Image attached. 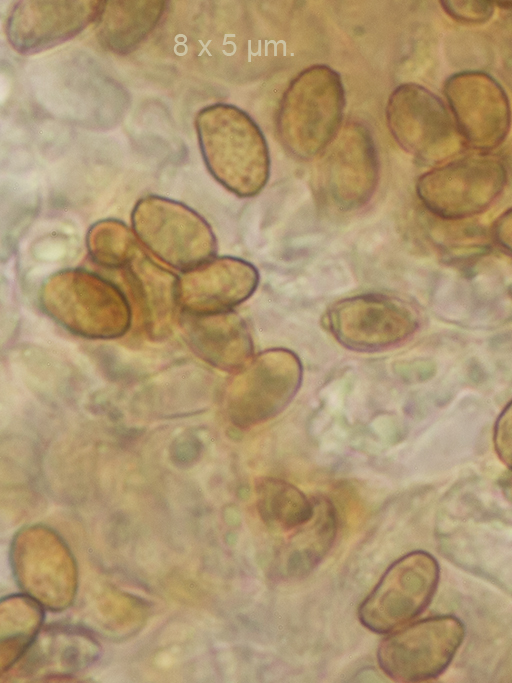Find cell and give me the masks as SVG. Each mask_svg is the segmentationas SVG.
Segmentation results:
<instances>
[{
	"label": "cell",
	"instance_id": "obj_1",
	"mask_svg": "<svg viewBox=\"0 0 512 683\" xmlns=\"http://www.w3.org/2000/svg\"><path fill=\"white\" fill-rule=\"evenodd\" d=\"M195 124L213 177L239 197L258 194L268 181L270 160L265 137L254 120L236 106L217 103L202 109Z\"/></svg>",
	"mask_w": 512,
	"mask_h": 683
},
{
	"label": "cell",
	"instance_id": "obj_2",
	"mask_svg": "<svg viewBox=\"0 0 512 683\" xmlns=\"http://www.w3.org/2000/svg\"><path fill=\"white\" fill-rule=\"evenodd\" d=\"M344 107V87L334 69L320 64L303 70L279 105L276 126L283 147L303 160L320 155L340 131Z\"/></svg>",
	"mask_w": 512,
	"mask_h": 683
},
{
	"label": "cell",
	"instance_id": "obj_3",
	"mask_svg": "<svg viewBox=\"0 0 512 683\" xmlns=\"http://www.w3.org/2000/svg\"><path fill=\"white\" fill-rule=\"evenodd\" d=\"M44 308L71 331L92 338H111L129 327V306L110 282L83 270L53 275L42 290Z\"/></svg>",
	"mask_w": 512,
	"mask_h": 683
},
{
	"label": "cell",
	"instance_id": "obj_4",
	"mask_svg": "<svg viewBox=\"0 0 512 683\" xmlns=\"http://www.w3.org/2000/svg\"><path fill=\"white\" fill-rule=\"evenodd\" d=\"M138 238L159 259L188 271L210 259L216 240L208 223L189 207L158 196L140 199L132 213Z\"/></svg>",
	"mask_w": 512,
	"mask_h": 683
},
{
	"label": "cell",
	"instance_id": "obj_5",
	"mask_svg": "<svg viewBox=\"0 0 512 683\" xmlns=\"http://www.w3.org/2000/svg\"><path fill=\"white\" fill-rule=\"evenodd\" d=\"M386 119L396 142L424 162H438L466 144L450 109L436 94L416 83L394 89L386 106Z\"/></svg>",
	"mask_w": 512,
	"mask_h": 683
},
{
	"label": "cell",
	"instance_id": "obj_6",
	"mask_svg": "<svg viewBox=\"0 0 512 683\" xmlns=\"http://www.w3.org/2000/svg\"><path fill=\"white\" fill-rule=\"evenodd\" d=\"M465 629L452 615L419 620L392 633L379 645L383 672L397 682L435 679L451 663L463 642Z\"/></svg>",
	"mask_w": 512,
	"mask_h": 683
},
{
	"label": "cell",
	"instance_id": "obj_7",
	"mask_svg": "<svg viewBox=\"0 0 512 683\" xmlns=\"http://www.w3.org/2000/svg\"><path fill=\"white\" fill-rule=\"evenodd\" d=\"M439 581V565L425 551L396 560L362 602L358 618L376 633H388L418 616L430 603Z\"/></svg>",
	"mask_w": 512,
	"mask_h": 683
},
{
	"label": "cell",
	"instance_id": "obj_8",
	"mask_svg": "<svg viewBox=\"0 0 512 683\" xmlns=\"http://www.w3.org/2000/svg\"><path fill=\"white\" fill-rule=\"evenodd\" d=\"M504 182L505 169L497 157L473 154L424 174L417 183V192L433 212L463 217L487 207Z\"/></svg>",
	"mask_w": 512,
	"mask_h": 683
},
{
	"label": "cell",
	"instance_id": "obj_9",
	"mask_svg": "<svg viewBox=\"0 0 512 683\" xmlns=\"http://www.w3.org/2000/svg\"><path fill=\"white\" fill-rule=\"evenodd\" d=\"M444 94L466 144L487 151L507 138L512 122L510 101L491 75L482 71L455 73L446 80Z\"/></svg>",
	"mask_w": 512,
	"mask_h": 683
},
{
	"label": "cell",
	"instance_id": "obj_10",
	"mask_svg": "<svg viewBox=\"0 0 512 683\" xmlns=\"http://www.w3.org/2000/svg\"><path fill=\"white\" fill-rule=\"evenodd\" d=\"M321 154V184L332 202L341 209L364 205L378 180L377 155L367 128L347 123Z\"/></svg>",
	"mask_w": 512,
	"mask_h": 683
},
{
	"label": "cell",
	"instance_id": "obj_11",
	"mask_svg": "<svg viewBox=\"0 0 512 683\" xmlns=\"http://www.w3.org/2000/svg\"><path fill=\"white\" fill-rule=\"evenodd\" d=\"M333 335L343 345L360 351H375L406 337L413 317L400 300L370 293L335 303L327 313Z\"/></svg>",
	"mask_w": 512,
	"mask_h": 683
},
{
	"label": "cell",
	"instance_id": "obj_12",
	"mask_svg": "<svg viewBox=\"0 0 512 683\" xmlns=\"http://www.w3.org/2000/svg\"><path fill=\"white\" fill-rule=\"evenodd\" d=\"M102 1H20L10 12L7 36L20 53L53 47L97 19Z\"/></svg>",
	"mask_w": 512,
	"mask_h": 683
},
{
	"label": "cell",
	"instance_id": "obj_13",
	"mask_svg": "<svg viewBox=\"0 0 512 683\" xmlns=\"http://www.w3.org/2000/svg\"><path fill=\"white\" fill-rule=\"evenodd\" d=\"M258 281V271L244 260L210 259L178 279V304L190 314L226 312L250 297Z\"/></svg>",
	"mask_w": 512,
	"mask_h": 683
},
{
	"label": "cell",
	"instance_id": "obj_14",
	"mask_svg": "<svg viewBox=\"0 0 512 683\" xmlns=\"http://www.w3.org/2000/svg\"><path fill=\"white\" fill-rule=\"evenodd\" d=\"M186 315L191 346L203 359L226 369L245 363L251 354L252 343L244 322L237 315L229 311Z\"/></svg>",
	"mask_w": 512,
	"mask_h": 683
},
{
	"label": "cell",
	"instance_id": "obj_15",
	"mask_svg": "<svg viewBox=\"0 0 512 683\" xmlns=\"http://www.w3.org/2000/svg\"><path fill=\"white\" fill-rule=\"evenodd\" d=\"M336 532L337 517L333 505L325 499L315 501L312 518L300 526L281 550V574L292 579L307 576L330 550Z\"/></svg>",
	"mask_w": 512,
	"mask_h": 683
},
{
	"label": "cell",
	"instance_id": "obj_16",
	"mask_svg": "<svg viewBox=\"0 0 512 683\" xmlns=\"http://www.w3.org/2000/svg\"><path fill=\"white\" fill-rule=\"evenodd\" d=\"M163 9L162 1L103 2L97 18L99 39L114 52H129L154 28Z\"/></svg>",
	"mask_w": 512,
	"mask_h": 683
},
{
	"label": "cell",
	"instance_id": "obj_17",
	"mask_svg": "<svg viewBox=\"0 0 512 683\" xmlns=\"http://www.w3.org/2000/svg\"><path fill=\"white\" fill-rule=\"evenodd\" d=\"M257 509L270 529L289 531L308 522L314 502L292 484L276 478L261 479L256 485Z\"/></svg>",
	"mask_w": 512,
	"mask_h": 683
},
{
	"label": "cell",
	"instance_id": "obj_18",
	"mask_svg": "<svg viewBox=\"0 0 512 683\" xmlns=\"http://www.w3.org/2000/svg\"><path fill=\"white\" fill-rule=\"evenodd\" d=\"M136 259L127 266V278L145 313L152 320L155 314L169 315L172 307L178 304V279L149 258Z\"/></svg>",
	"mask_w": 512,
	"mask_h": 683
},
{
	"label": "cell",
	"instance_id": "obj_19",
	"mask_svg": "<svg viewBox=\"0 0 512 683\" xmlns=\"http://www.w3.org/2000/svg\"><path fill=\"white\" fill-rule=\"evenodd\" d=\"M87 245L94 260L110 268L127 267L137 257L134 234L117 220L95 223L89 230Z\"/></svg>",
	"mask_w": 512,
	"mask_h": 683
},
{
	"label": "cell",
	"instance_id": "obj_20",
	"mask_svg": "<svg viewBox=\"0 0 512 683\" xmlns=\"http://www.w3.org/2000/svg\"><path fill=\"white\" fill-rule=\"evenodd\" d=\"M443 10L456 21L469 24L487 22L494 13L495 3L491 1H440Z\"/></svg>",
	"mask_w": 512,
	"mask_h": 683
},
{
	"label": "cell",
	"instance_id": "obj_21",
	"mask_svg": "<svg viewBox=\"0 0 512 683\" xmlns=\"http://www.w3.org/2000/svg\"><path fill=\"white\" fill-rule=\"evenodd\" d=\"M503 420L512 422V405L509 410L505 412V415L503 417ZM503 425H512V423L504 422L502 421ZM501 430L504 432V435L512 433V427H501ZM503 435V436H504ZM497 450L499 453V456L501 459L510 467H512V435H509L505 438L497 440L496 443Z\"/></svg>",
	"mask_w": 512,
	"mask_h": 683
},
{
	"label": "cell",
	"instance_id": "obj_22",
	"mask_svg": "<svg viewBox=\"0 0 512 683\" xmlns=\"http://www.w3.org/2000/svg\"><path fill=\"white\" fill-rule=\"evenodd\" d=\"M504 490L506 495L512 501V472L504 480Z\"/></svg>",
	"mask_w": 512,
	"mask_h": 683
},
{
	"label": "cell",
	"instance_id": "obj_23",
	"mask_svg": "<svg viewBox=\"0 0 512 683\" xmlns=\"http://www.w3.org/2000/svg\"><path fill=\"white\" fill-rule=\"evenodd\" d=\"M494 3H495V5H497L500 8L509 9V10L512 9V1H497Z\"/></svg>",
	"mask_w": 512,
	"mask_h": 683
}]
</instances>
